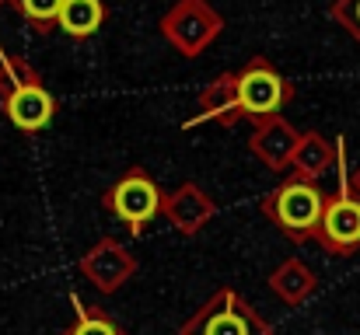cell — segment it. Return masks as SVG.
Returning <instances> with one entry per match:
<instances>
[{"label": "cell", "mask_w": 360, "mask_h": 335, "mask_svg": "<svg viewBox=\"0 0 360 335\" xmlns=\"http://www.w3.org/2000/svg\"><path fill=\"white\" fill-rule=\"evenodd\" d=\"M326 192L315 178H304V175H287L266 199H262V214L276 223L290 241L304 244V241H315L319 234V223L326 214Z\"/></svg>", "instance_id": "1"}, {"label": "cell", "mask_w": 360, "mask_h": 335, "mask_svg": "<svg viewBox=\"0 0 360 335\" xmlns=\"http://www.w3.org/2000/svg\"><path fill=\"white\" fill-rule=\"evenodd\" d=\"M336 168H340V185L326 199V214H322L315 241L333 255H354L360 248V192L350 182L347 143L343 140H336Z\"/></svg>", "instance_id": "2"}, {"label": "cell", "mask_w": 360, "mask_h": 335, "mask_svg": "<svg viewBox=\"0 0 360 335\" xmlns=\"http://www.w3.org/2000/svg\"><path fill=\"white\" fill-rule=\"evenodd\" d=\"M235 88H238V109L241 119H248L252 126L262 119H273L294 102V84L266 60V56H252L238 74H235Z\"/></svg>", "instance_id": "3"}, {"label": "cell", "mask_w": 360, "mask_h": 335, "mask_svg": "<svg viewBox=\"0 0 360 335\" xmlns=\"http://www.w3.org/2000/svg\"><path fill=\"white\" fill-rule=\"evenodd\" d=\"M102 206L136 237V234H143L147 223H154L161 217L165 192H161V185H158L143 168H129L122 178H116V182L105 189Z\"/></svg>", "instance_id": "4"}, {"label": "cell", "mask_w": 360, "mask_h": 335, "mask_svg": "<svg viewBox=\"0 0 360 335\" xmlns=\"http://www.w3.org/2000/svg\"><path fill=\"white\" fill-rule=\"evenodd\" d=\"M179 335H273V329L235 290H217Z\"/></svg>", "instance_id": "5"}, {"label": "cell", "mask_w": 360, "mask_h": 335, "mask_svg": "<svg viewBox=\"0 0 360 335\" xmlns=\"http://www.w3.org/2000/svg\"><path fill=\"white\" fill-rule=\"evenodd\" d=\"M224 28V18L207 0H175L161 14V35L182 53L200 56Z\"/></svg>", "instance_id": "6"}, {"label": "cell", "mask_w": 360, "mask_h": 335, "mask_svg": "<svg viewBox=\"0 0 360 335\" xmlns=\"http://www.w3.org/2000/svg\"><path fill=\"white\" fill-rule=\"evenodd\" d=\"M4 95H7V119L21 133H39L56 115V98L46 91V84L32 70H21L14 81H7Z\"/></svg>", "instance_id": "7"}, {"label": "cell", "mask_w": 360, "mask_h": 335, "mask_svg": "<svg viewBox=\"0 0 360 335\" xmlns=\"http://www.w3.org/2000/svg\"><path fill=\"white\" fill-rule=\"evenodd\" d=\"M297 140H301V133H297L283 115H273V119H262V122L252 126L248 147H252V154H255L266 168L283 171V168H290V161H294Z\"/></svg>", "instance_id": "8"}, {"label": "cell", "mask_w": 360, "mask_h": 335, "mask_svg": "<svg viewBox=\"0 0 360 335\" xmlns=\"http://www.w3.org/2000/svg\"><path fill=\"white\" fill-rule=\"evenodd\" d=\"M81 269H84V276H88L98 290L112 294V290H120L122 283L136 272V258L122 248L120 241L105 237V241H98V244L84 255Z\"/></svg>", "instance_id": "9"}, {"label": "cell", "mask_w": 360, "mask_h": 335, "mask_svg": "<svg viewBox=\"0 0 360 335\" xmlns=\"http://www.w3.org/2000/svg\"><path fill=\"white\" fill-rule=\"evenodd\" d=\"M241 119L238 109V88H235V74H221L214 77L203 91H200V112L193 119L182 122V129H193L200 122H217V126H235Z\"/></svg>", "instance_id": "10"}, {"label": "cell", "mask_w": 360, "mask_h": 335, "mask_svg": "<svg viewBox=\"0 0 360 335\" xmlns=\"http://www.w3.org/2000/svg\"><path fill=\"white\" fill-rule=\"evenodd\" d=\"M161 214L175 223V230H182V234H196V230H203V223L217 214V206H214V199H210L200 185L186 182V185H179L172 196H165Z\"/></svg>", "instance_id": "11"}, {"label": "cell", "mask_w": 360, "mask_h": 335, "mask_svg": "<svg viewBox=\"0 0 360 335\" xmlns=\"http://www.w3.org/2000/svg\"><path fill=\"white\" fill-rule=\"evenodd\" d=\"M333 164H336V140H326V136L315 133V129L301 133L297 150H294V161H290V171L319 182Z\"/></svg>", "instance_id": "12"}, {"label": "cell", "mask_w": 360, "mask_h": 335, "mask_svg": "<svg viewBox=\"0 0 360 335\" xmlns=\"http://www.w3.org/2000/svg\"><path fill=\"white\" fill-rule=\"evenodd\" d=\"M109 7L105 0H63L56 28H63L70 39H91L98 28H105Z\"/></svg>", "instance_id": "13"}, {"label": "cell", "mask_w": 360, "mask_h": 335, "mask_svg": "<svg viewBox=\"0 0 360 335\" xmlns=\"http://www.w3.org/2000/svg\"><path fill=\"white\" fill-rule=\"evenodd\" d=\"M269 287H273V294H276L280 301L297 304L301 297H308V294L315 290V276H311L308 265H301L297 258H290V262H283V265L269 276Z\"/></svg>", "instance_id": "14"}, {"label": "cell", "mask_w": 360, "mask_h": 335, "mask_svg": "<svg viewBox=\"0 0 360 335\" xmlns=\"http://www.w3.org/2000/svg\"><path fill=\"white\" fill-rule=\"evenodd\" d=\"M74 308H77V318H74V325H70L63 335H126L109 315L84 308L77 297H74Z\"/></svg>", "instance_id": "15"}, {"label": "cell", "mask_w": 360, "mask_h": 335, "mask_svg": "<svg viewBox=\"0 0 360 335\" xmlns=\"http://www.w3.org/2000/svg\"><path fill=\"white\" fill-rule=\"evenodd\" d=\"M14 7H18V11H21L39 32H46V28L56 25L63 0H14Z\"/></svg>", "instance_id": "16"}, {"label": "cell", "mask_w": 360, "mask_h": 335, "mask_svg": "<svg viewBox=\"0 0 360 335\" xmlns=\"http://www.w3.org/2000/svg\"><path fill=\"white\" fill-rule=\"evenodd\" d=\"M333 18L347 28L350 39L360 42V0H333Z\"/></svg>", "instance_id": "17"}, {"label": "cell", "mask_w": 360, "mask_h": 335, "mask_svg": "<svg viewBox=\"0 0 360 335\" xmlns=\"http://www.w3.org/2000/svg\"><path fill=\"white\" fill-rule=\"evenodd\" d=\"M350 182H354V189H357V192H360V168H357V171H354V175H350Z\"/></svg>", "instance_id": "18"}]
</instances>
